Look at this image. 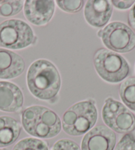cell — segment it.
Returning a JSON list of instances; mask_svg holds the SVG:
<instances>
[{"instance_id": "6da1fadb", "label": "cell", "mask_w": 135, "mask_h": 150, "mask_svg": "<svg viewBox=\"0 0 135 150\" xmlns=\"http://www.w3.org/2000/svg\"><path fill=\"white\" fill-rule=\"evenodd\" d=\"M27 81L31 93L44 100L55 97L61 85L58 69L46 59H38L31 64L27 72Z\"/></svg>"}, {"instance_id": "7a4b0ae2", "label": "cell", "mask_w": 135, "mask_h": 150, "mask_svg": "<svg viewBox=\"0 0 135 150\" xmlns=\"http://www.w3.org/2000/svg\"><path fill=\"white\" fill-rule=\"evenodd\" d=\"M21 121L25 130L37 138H54L61 131L62 123L59 116L49 108L43 106H31L22 112Z\"/></svg>"}, {"instance_id": "3957f363", "label": "cell", "mask_w": 135, "mask_h": 150, "mask_svg": "<svg viewBox=\"0 0 135 150\" xmlns=\"http://www.w3.org/2000/svg\"><path fill=\"white\" fill-rule=\"evenodd\" d=\"M97 119V110L94 103L84 100L66 110L62 117V127L68 135L81 136L94 126Z\"/></svg>"}, {"instance_id": "277c9868", "label": "cell", "mask_w": 135, "mask_h": 150, "mask_svg": "<svg viewBox=\"0 0 135 150\" xmlns=\"http://www.w3.org/2000/svg\"><path fill=\"white\" fill-rule=\"evenodd\" d=\"M93 64L99 76L111 83L122 81L130 73L129 64L123 56L105 48L96 52Z\"/></svg>"}, {"instance_id": "5b68a950", "label": "cell", "mask_w": 135, "mask_h": 150, "mask_svg": "<svg viewBox=\"0 0 135 150\" xmlns=\"http://www.w3.org/2000/svg\"><path fill=\"white\" fill-rule=\"evenodd\" d=\"M34 33L27 23L19 19H9L0 24V46L19 50L33 43Z\"/></svg>"}, {"instance_id": "8992f818", "label": "cell", "mask_w": 135, "mask_h": 150, "mask_svg": "<svg viewBox=\"0 0 135 150\" xmlns=\"http://www.w3.org/2000/svg\"><path fill=\"white\" fill-rule=\"evenodd\" d=\"M102 118L109 128L120 134L135 129V116L121 103L107 98L102 108Z\"/></svg>"}, {"instance_id": "52a82bcc", "label": "cell", "mask_w": 135, "mask_h": 150, "mask_svg": "<svg viewBox=\"0 0 135 150\" xmlns=\"http://www.w3.org/2000/svg\"><path fill=\"white\" fill-rule=\"evenodd\" d=\"M102 41L111 50L126 53L135 48V34L131 28L120 22H113L103 29Z\"/></svg>"}, {"instance_id": "ba28073f", "label": "cell", "mask_w": 135, "mask_h": 150, "mask_svg": "<svg viewBox=\"0 0 135 150\" xmlns=\"http://www.w3.org/2000/svg\"><path fill=\"white\" fill-rule=\"evenodd\" d=\"M116 135L113 130L99 125L85 134L82 142V150H113Z\"/></svg>"}, {"instance_id": "9c48e42d", "label": "cell", "mask_w": 135, "mask_h": 150, "mask_svg": "<svg viewBox=\"0 0 135 150\" xmlns=\"http://www.w3.org/2000/svg\"><path fill=\"white\" fill-rule=\"evenodd\" d=\"M54 12V1H25L24 14L27 19L32 24L41 26L50 21Z\"/></svg>"}, {"instance_id": "30bf717a", "label": "cell", "mask_w": 135, "mask_h": 150, "mask_svg": "<svg viewBox=\"0 0 135 150\" xmlns=\"http://www.w3.org/2000/svg\"><path fill=\"white\" fill-rule=\"evenodd\" d=\"M111 1L106 0L87 1L84 9L85 20L92 27L100 28L109 22L112 15Z\"/></svg>"}, {"instance_id": "8fae6325", "label": "cell", "mask_w": 135, "mask_h": 150, "mask_svg": "<svg viewBox=\"0 0 135 150\" xmlns=\"http://www.w3.org/2000/svg\"><path fill=\"white\" fill-rule=\"evenodd\" d=\"M23 105V95L19 87L11 82L0 81V110L16 112Z\"/></svg>"}, {"instance_id": "7c38bea8", "label": "cell", "mask_w": 135, "mask_h": 150, "mask_svg": "<svg viewBox=\"0 0 135 150\" xmlns=\"http://www.w3.org/2000/svg\"><path fill=\"white\" fill-rule=\"evenodd\" d=\"M25 67L24 60L19 54L0 48V79H9L19 76Z\"/></svg>"}, {"instance_id": "4fadbf2b", "label": "cell", "mask_w": 135, "mask_h": 150, "mask_svg": "<svg viewBox=\"0 0 135 150\" xmlns=\"http://www.w3.org/2000/svg\"><path fill=\"white\" fill-rule=\"evenodd\" d=\"M20 124L10 116H0V147L11 146L20 135Z\"/></svg>"}, {"instance_id": "5bb4252c", "label": "cell", "mask_w": 135, "mask_h": 150, "mask_svg": "<svg viewBox=\"0 0 135 150\" xmlns=\"http://www.w3.org/2000/svg\"><path fill=\"white\" fill-rule=\"evenodd\" d=\"M119 95L126 107L135 112V77H129L122 83Z\"/></svg>"}, {"instance_id": "9a60e30c", "label": "cell", "mask_w": 135, "mask_h": 150, "mask_svg": "<svg viewBox=\"0 0 135 150\" xmlns=\"http://www.w3.org/2000/svg\"><path fill=\"white\" fill-rule=\"evenodd\" d=\"M12 150H48V144L41 139L27 138L19 141Z\"/></svg>"}, {"instance_id": "2e32d148", "label": "cell", "mask_w": 135, "mask_h": 150, "mask_svg": "<svg viewBox=\"0 0 135 150\" xmlns=\"http://www.w3.org/2000/svg\"><path fill=\"white\" fill-rule=\"evenodd\" d=\"M23 1H0V16L11 17L21 11Z\"/></svg>"}, {"instance_id": "e0dca14e", "label": "cell", "mask_w": 135, "mask_h": 150, "mask_svg": "<svg viewBox=\"0 0 135 150\" xmlns=\"http://www.w3.org/2000/svg\"><path fill=\"white\" fill-rule=\"evenodd\" d=\"M57 5L58 7L63 11L68 13H76L80 11L84 6V1H66V0H62L56 1Z\"/></svg>"}, {"instance_id": "ac0fdd59", "label": "cell", "mask_w": 135, "mask_h": 150, "mask_svg": "<svg viewBox=\"0 0 135 150\" xmlns=\"http://www.w3.org/2000/svg\"><path fill=\"white\" fill-rule=\"evenodd\" d=\"M115 150H135V138L131 134H126L117 145Z\"/></svg>"}, {"instance_id": "d6986e66", "label": "cell", "mask_w": 135, "mask_h": 150, "mask_svg": "<svg viewBox=\"0 0 135 150\" xmlns=\"http://www.w3.org/2000/svg\"><path fill=\"white\" fill-rule=\"evenodd\" d=\"M51 150H81L76 142L68 139H62L53 145Z\"/></svg>"}, {"instance_id": "ffe728a7", "label": "cell", "mask_w": 135, "mask_h": 150, "mask_svg": "<svg viewBox=\"0 0 135 150\" xmlns=\"http://www.w3.org/2000/svg\"><path fill=\"white\" fill-rule=\"evenodd\" d=\"M111 3L116 8L119 9H127L131 7L135 3V1H112Z\"/></svg>"}, {"instance_id": "44dd1931", "label": "cell", "mask_w": 135, "mask_h": 150, "mask_svg": "<svg viewBox=\"0 0 135 150\" xmlns=\"http://www.w3.org/2000/svg\"><path fill=\"white\" fill-rule=\"evenodd\" d=\"M128 22L132 29L135 30V4L129 13Z\"/></svg>"}, {"instance_id": "7402d4cb", "label": "cell", "mask_w": 135, "mask_h": 150, "mask_svg": "<svg viewBox=\"0 0 135 150\" xmlns=\"http://www.w3.org/2000/svg\"><path fill=\"white\" fill-rule=\"evenodd\" d=\"M102 34H103V30H100L97 33V35H98L99 37H102Z\"/></svg>"}, {"instance_id": "603a6c76", "label": "cell", "mask_w": 135, "mask_h": 150, "mask_svg": "<svg viewBox=\"0 0 135 150\" xmlns=\"http://www.w3.org/2000/svg\"><path fill=\"white\" fill-rule=\"evenodd\" d=\"M0 150H4V149H0Z\"/></svg>"}]
</instances>
